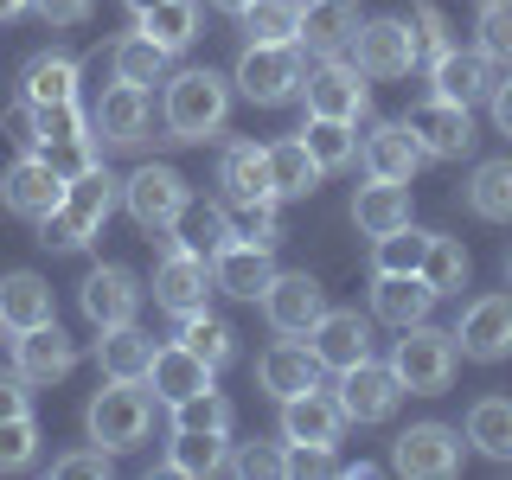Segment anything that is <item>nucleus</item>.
<instances>
[{
	"label": "nucleus",
	"instance_id": "50",
	"mask_svg": "<svg viewBox=\"0 0 512 480\" xmlns=\"http://www.w3.org/2000/svg\"><path fill=\"white\" fill-rule=\"evenodd\" d=\"M58 480H90V474H109V448H84V455H58L52 461Z\"/></svg>",
	"mask_w": 512,
	"mask_h": 480
},
{
	"label": "nucleus",
	"instance_id": "51",
	"mask_svg": "<svg viewBox=\"0 0 512 480\" xmlns=\"http://www.w3.org/2000/svg\"><path fill=\"white\" fill-rule=\"evenodd\" d=\"M32 7H39V20H45V26H84L96 0H32Z\"/></svg>",
	"mask_w": 512,
	"mask_h": 480
},
{
	"label": "nucleus",
	"instance_id": "52",
	"mask_svg": "<svg viewBox=\"0 0 512 480\" xmlns=\"http://www.w3.org/2000/svg\"><path fill=\"white\" fill-rule=\"evenodd\" d=\"M0 416H32V391L20 372H0Z\"/></svg>",
	"mask_w": 512,
	"mask_h": 480
},
{
	"label": "nucleus",
	"instance_id": "48",
	"mask_svg": "<svg viewBox=\"0 0 512 480\" xmlns=\"http://www.w3.org/2000/svg\"><path fill=\"white\" fill-rule=\"evenodd\" d=\"M173 429H218V436H231V404L218 391H199L186 404H173Z\"/></svg>",
	"mask_w": 512,
	"mask_h": 480
},
{
	"label": "nucleus",
	"instance_id": "38",
	"mask_svg": "<svg viewBox=\"0 0 512 480\" xmlns=\"http://www.w3.org/2000/svg\"><path fill=\"white\" fill-rule=\"evenodd\" d=\"M468 212L487 224H512V160H480L468 180Z\"/></svg>",
	"mask_w": 512,
	"mask_h": 480
},
{
	"label": "nucleus",
	"instance_id": "31",
	"mask_svg": "<svg viewBox=\"0 0 512 480\" xmlns=\"http://www.w3.org/2000/svg\"><path fill=\"white\" fill-rule=\"evenodd\" d=\"M39 320H52V282L32 276V269L0 276V327L26 333V327H39Z\"/></svg>",
	"mask_w": 512,
	"mask_h": 480
},
{
	"label": "nucleus",
	"instance_id": "4",
	"mask_svg": "<svg viewBox=\"0 0 512 480\" xmlns=\"http://www.w3.org/2000/svg\"><path fill=\"white\" fill-rule=\"evenodd\" d=\"M160 116H167L173 141H205V135L224 128V116H231V84H224L218 71H180V77H167Z\"/></svg>",
	"mask_w": 512,
	"mask_h": 480
},
{
	"label": "nucleus",
	"instance_id": "35",
	"mask_svg": "<svg viewBox=\"0 0 512 480\" xmlns=\"http://www.w3.org/2000/svg\"><path fill=\"white\" fill-rule=\"evenodd\" d=\"M269 180H276V199H308V192L320 186V160L308 154V141L288 135L269 148Z\"/></svg>",
	"mask_w": 512,
	"mask_h": 480
},
{
	"label": "nucleus",
	"instance_id": "24",
	"mask_svg": "<svg viewBox=\"0 0 512 480\" xmlns=\"http://www.w3.org/2000/svg\"><path fill=\"white\" fill-rule=\"evenodd\" d=\"M429 77H436V96H448V103H480V96H493V58L480 52H455V45H442L436 58H429Z\"/></svg>",
	"mask_w": 512,
	"mask_h": 480
},
{
	"label": "nucleus",
	"instance_id": "45",
	"mask_svg": "<svg viewBox=\"0 0 512 480\" xmlns=\"http://www.w3.org/2000/svg\"><path fill=\"white\" fill-rule=\"evenodd\" d=\"M423 282L436 288V295H461V282H468V250H461L455 237H429V250H423Z\"/></svg>",
	"mask_w": 512,
	"mask_h": 480
},
{
	"label": "nucleus",
	"instance_id": "42",
	"mask_svg": "<svg viewBox=\"0 0 512 480\" xmlns=\"http://www.w3.org/2000/svg\"><path fill=\"white\" fill-rule=\"evenodd\" d=\"M231 212H218V205H186L180 212V237L173 244H186V250H199V256H218L224 244H231Z\"/></svg>",
	"mask_w": 512,
	"mask_h": 480
},
{
	"label": "nucleus",
	"instance_id": "32",
	"mask_svg": "<svg viewBox=\"0 0 512 480\" xmlns=\"http://www.w3.org/2000/svg\"><path fill=\"white\" fill-rule=\"evenodd\" d=\"M96 365H103V378H141L148 384V365H154V340L128 320V327H103V340H96Z\"/></svg>",
	"mask_w": 512,
	"mask_h": 480
},
{
	"label": "nucleus",
	"instance_id": "58",
	"mask_svg": "<svg viewBox=\"0 0 512 480\" xmlns=\"http://www.w3.org/2000/svg\"><path fill=\"white\" fill-rule=\"evenodd\" d=\"M506 282H512V256H506Z\"/></svg>",
	"mask_w": 512,
	"mask_h": 480
},
{
	"label": "nucleus",
	"instance_id": "2",
	"mask_svg": "<svg viewBox=\"0 0 512 480\" xmlns=\"http://www.w3.org/2000/svg\"><path fill=\"white\" fill-rule=\"evenodd\" d=\"M116 212V180L103 167H84L71 186H64V205L52 218H39V244L45 250H77L103 231V218Z\"/></svg>",
	"mask_w": 512,
	"mask_h": 480
},
{
	"label": "nucleus",
	"instance_id": "5",
	"mask_svg": "<svg viewBox=\"0 0 512 480\" xmlns=\"http://www.w3.org/2000/svg\"><path fill=\"white\" fill-rule=\"evenodd\" d=\"M455 359H461L455 333L416 320V327H404V340H397V352H391V372L404 378L410 397H436V391H448V378H455Z\"/></svg>",
	"mask_w": 512,
	"mask_h": 480
},
{
	"label": "nucleus",
	"instance_id": "9",
	"mask_svg": "<svg viewBox=\"0 0 512 480\" xmlns=\"http://www.w3.org/2000/svg\"><path fill=\"white\" fill-rule=\"evenodd\" d=\"M391 468L410 480H448L461 468V429L448 423H410L391 448Z\"/></svg>",
	"mask_w": 512,
	"mask_h": 480
},
{
	"label": "nucleus",
	"instance_id": "40",
	"mask_svg": "<svg viewBox=\"0 0 512 480\" xmlns=\"http://www.w3.org/2000/svg\"><path fill=\"white\" fill-rule=\"evenodd\" d=\"M468 442L493 461H512V397H480L468 410Z\"/></svg>",
	"mask_w": 512,
	"mask_h": 480
},
{
	"label": "nucleus",
	"instance_id": "30",
	"mask_svg": "<svg viewBox=\"0 0 512 480\" xmlns=\"http://www.w3.org/2000/svg\"><path fill=\"white\" fill-rule=\"evenodd\" d=\"M352 32H359V0H308L301 7V39L308 52H340V45H352Z\"/></svg>",
	"mask_w": 512,
	"mask_h": 480
},
{
	"label": "nucleus",
	"instance_id": "29",
	"mask_svg": "<svg viewBox=\"0 0 512 480\" xmlns=\"http://www.w3.org/2000/svg\"><path fill=\"white\" fill-rule=\"evenodd\" d=\"M436 301H442V295H436L423 276H378V282H372V314L391 320L397 333L416 327V320H429V308H436Z\"/></svg>",
	"mask_w": 512,
	"mask_h": 480
},
{
	"label": "nucleus",
	"instance_id": "12",
	"mask_svg": "<svg viewBox=\"0 0 512 480\" xmlns=\"http://www.w3.org/2000/svg\"><path fill=\"white\" fill-rule=\"evenodd\" d=\"M205 295H212V256L173 244L160 256V269H154V301L186 320V314H205Z\"/></svg>",
	"mask_w": 512,
	"mask_h": 480
},
{
	"label": "nucleus",
	"instance_id": "19",
	"mask_svg": "<svg viewBox=\"0 0 512 480\" xmlns=\"http://www.w3.org/2000/svg\"><path fill=\"white\" fill-rule=\"evenodd\" d=\"M77 301H84L90 327H128V320H135V308H141V282L128 276V269L103 263V269H90V276H84Z\"/></svg>",
	"mask_w": 512,
	"mask_h": 480
},
{
	"label": "nucleus",
	"instance_id": "6",
	"mask_svg": "<svg viewBox=\"0 0 512 480\" xmlns=\"http://www.w3.org/2000/svg\"><path fill=\"white\" fill-rule=\"evenodd\" d=\"M301 45H244V58H237V77L231 84L250 96V103H288V96L301 90Z\"/></svg>",
	"mask_w": 512,
	"mask_h": 480
},
{
	"label": "nucleus",
	"instance_id": "54",
	"mask_svg": "<svg viewBox=\"0 0 512 480\" xmlns=\"http://www.w3.org/2000/svg\"><path fill=\"white\" fill-rule=\"evenodd\" d=\"M493 128H500V135H512V71L493 84Z\"/></svg>",
	"mask_w": 512,
	"mask_h": 480
},
{
	"label": "nucleus",
	"instance_id": "46",
	"mask_svg": "<svg viewBox=\"0 0 512 480\" xmlns=\"http://www.w3.org/2000/svg\"><path fill=\"white\" fill-rule=\"evenodd\" d=\"M39 461V423L32 416H0V474H20Z\"/></svg>",
	"mask_w": 512,
	"mask_h": 480
},
{
	"label": "nucleus",
	"instance_id": "22",
	"mask_svg": "<svg viewBox=\"0 0 512 480\" xmlns=\"http://www.w3.org/2000/svg\"><path fill=\"white\" fill-rule=\"evenodd\" d=\"M308 346H314V359H320V365H333V372H346V365L372 359V327H365V320L352 314V308H327V314L314 320Z\"/></svg>",
	"mask_w": 512,
	"mask_h": 480
},
{
	"label": "nucleus",
	"instance_id": "47",
	"mask_svg": "<svg viewBox=\"0 0 512 480\" xmlns=\"http://www.w3.org/2000/svg\"><path fill=\"white\" fill-rule=\"evenodd\" d=\"M474 32H480V58H493L500 71H512V0H487Z\"/></svg>",
	"mask_w": 512,
	"mask_h": 480
},
{
	"label": "nucleus",
	"instance_id": "26",
	"mask_svg": "<svg viewBox=\"0 0 512 480\" xmlns=\"http://www.w3.org/2000/svg\"><path fill=\"white\" fill-rule=\"evenodd\" d=\"M256 378H263V391L282 404V397L320 384V359H314V346H301V340H276L263 359H256Z\"/></svg>",
	"mask_w": 512,
	"mask_h": 480
},
{
	"label": "nucleus",
	"instance_id": "14",
	"mask_svg": "<svg viewBox=\"0 0 512 480\" xmlns=\"http://www.w3.org/2000/svg\"><path fill=\"white\" fill-rule=\"evenodd\" d=\"M397 397H404V378H397L391 365L359 359V365H346V372H340V410H346V423H384V416L397 410Z\"/></svg>",
	"mask_w": 512,
	"mask_h": 480
},
{
	"label": "nucleus",
	"instance_id": "15",
	"mask_svg": "<svg viewBox=\"0 0 512 480\" xmlns=\"http://www.w3.org/2000/svg\"><path fill=\"white\" fill-rule=\"evenodd\" d=\"M352 64H359L365 77H410V64H416V26L404 20H372V26H359L352 32Z\"/></svg>",
	"mask_w": 512,
	"mask_h": 480
},
{
	"label": "nucleus",
	"instance_id": "37",
	"mask_svg": "<svg viewBox=\"0 0 512 480\" xmlns=\"http://www.w3.org/2000/svg\"><path fill=\"white\" fill-rule=\"evenodd\" d=\"M301 7H308V0H250L237 20H244L250 45H295L301 39Z\"/></svg>",
	"mask_w": 512,
	"mask_h": 480
},
{
	"label": "nucleus",
	"instance_id": "17",
	"mask_svg": "<svg viewBox=\"0 0 512 480\" xmlns=\"http://www.w3.org/2000/svg\"><path fill=\"white\" fill-rule=\"evenodd\" d=\"M340 429H346V410H340V391H295V397H282V442H320V448H333L340 442Z\"/></svg>",
	"mask_w": 512,
	"mask_h": 480
},
{
	"label": "nucleus",
	"instance_id": "39",
	"mask_svg": "<svg viewBox=\"0 0 512 480\" xmlns=\"http://www.w3.org/2000/svg\"><path fill=\"white\" fill-rule=\"evenodd\" d=\"M141 32L160 45V52H186L192 39H199V0H160V7L135 13Z\"/></svg>",
	"mask_w": 512,
	"mask_h": 480
},
{
	"label": "nucleus",
	"instance_id": "3",
	"mask_svg": "<svg viewBox=\"0 0 512 480\" xmlns=\"http://www.w3.org/2000/svg\"><path fill=\"white\" fill-rule=\"evenodd\" d=\"M84 429H90L96 448L128 455V448H141V442H148V429H154V397L141 391V378H109V391L90 397Z\"/></svg>",
	"mask_w": 512,
	"mask_h": 480
},
{
	"label": "nucleus",
	"instance_id": "23",
	"mask_svg": "<svg viewBox=\"0 0 512 480\" xmlns=\"http://www.w3.org/2000/svg\"><path fill=\"white\" fill-rule=\"evenodd\" d=\"M218 186H224V205H269V199H276V180H269V148H256V141L224 148Z\"/></svg>",
	"mask_w": 512,
	"mask_h": 480
},
{
	"label": "nucleus",
	"instance_id": "21",
	"mask_svg": "<svg viewBox=\"0 0 512 480\" xmlns=\"http://www.w3.org/2000/svg\"><path fill=\"white\" fill-rule=\"evenodd\" d=\"M148 384H154V404H186V397H199V391H212V365L199 359L192 346H154V365H148Z\"/></svg>",
	"mask_w": 512,
	"mask_h": 480
},
{
	"label": "nucleus",
	"instance_id": "10",
	"mask_svg": "<svg viewBox=\"0 0 512 480\" xmlns=\"http://www.w3.org/2000/svg\"><path fill=\"white\" fill-rule=\"evenodd\" d=\"M64 186H71V180H64L45 154H26V160H13L7 180H0V205H7L13 218L39 224V218H52L58 205H64Z\"/></svg>",
	"mask_w": 512,
	"mask_h": 480
},
{
	"label": "nucleus",
	"instance_id": "20",
	"mask_svg": "<svg viewBox=\"0 0 512 480\" xmlns=\"http://www.w3.org/2000/svg\"><path fill=\"white\" fill-rule=\"evenodd\" d=\"M263 314L276 333H314V320L327 314V295H320V282L301 269V276H276L263 288Z\"/></svg>",
	"mask_w": 512,
	"mask_h": 480
},
{
	"label": "nucleus",
	"instance_id": "33",
	"mask_svg": "<svg viewBox=\"0 0 512 480\" xmlns=\"http://www.w3.org/2000/svg\"><path fill=\"white\" fill-rule=\"evenodd\" d=\"M231 461V442L218 429H173V448H167V474H186V480H205Z\"/></svg>",
	"mask_w": 512,
	"mask_h": 480
},
{
	"label": "nucleus",
	"instance_id": "25",
	"mask_svg": "<svg viewBox=\"0 0 512 480\" xmlns=\"http://www.w3.org/2000/svg\"><path fill=\"white\" fill-rule=\"evenodd\" d=\"M96 141H109V148H135L141 135H148V90L141 84H116V90H103V103H96Z\"/></svg>",
	"mask_w": 512,
	"mask_h": 480
},
{
	"label": "nucleus",
	"instance_id": "16",
	"mask_svg": "<svg viewBox=\"0 0 512 480\" xmlns=\"http://www.w3.org/2000/svg\"><path fill=\"white\" fill-rule=\"evenodd\" d=\"M269 282H276V250H263V244H244V237H231V244L212 256V288H218V295L263 301Z\"/></svg>",
	"mask_w": 512,
	"mask_h": 480
},
{
	"label": "nucleus",
	"instance_id": "43",
	"mask_svg": "<svg viewBox=\"0 0 512 480\" xmlns=\"http://www.w3.org/2000/svg\"><path fill=\"white\" fill-rule=\"evenodd\" d=\"M180 346H192V352H199L205 365H212V372H218V365H231V359H237V333L224 327L218 314H186V320H180Z\"/></svg>",
	"mask_w": 512,
	"mask_h": 480
},
{
	"label": "nucleus",
	"instance_id": "44",
	"mask_svg": "<svg viewBox=\"0 0 512 480\" xmlns=\"http://www.w3.org/2000/svg\"><path fill=\"white\" fill-rule=\"evenodd\" d=\"M423 250H429V231H416V224H404V231L378 237L372 263H378V276H423Z\"/></svg>",
	"mask_w": 512,
	"mask_h": 480
},
{
	"label": "nucleus",
	"instance_id": "27",
	"mask_svg": "<svg viewBox=\"0 0 512 480\" xmlns=\"http://www.w3.org/2000/svg\"><path fill=\"white\" fill-rule=\"evenodd\" d=\"M359 160H365L372 180H410V173L423 167V148H416V135H410L404 122H378L372 135H365Z\"/></svg>",
	"mask_w": 512,
	"mask_h": 480
},
{
	"label": "nucleus",
	"instance_id": "18",
	"mask_svg": "<svg viewBox=\"0 0 512 480\" xmlns=\"http://www.w3.org/2000/svg\"><path fill=\"white\" fill-rule=\"evenodd\" d=\"M71 365H77V346L58 333V320H39V327H26L13 340V372L26 384H58V378H71Z\"/></svg>",
	"mask_w": 512,
	"mask_h": 480
},
{
	"label": "nucleus",
	"instance_id": "13",
	"mask_svg": "<svg viewBox=\"0 0 512 480\" xmlns=\"http://www.w3.org/2000/svg\"><path fill=\"white\" fill-rule=\"evenodd\" d=\"M455 346L461 359H480V365H500L512 359V295H480L455 327Z\"/></svg>",
	"mask_w": 512,
	"mask_h": 480
},
{
	"label": "nucleus",
	"instance_id": "56",
	"mask_svg": "<svg viewBox=\"0 0 512 480\" xmlns=\"http://www.w3.org/2000/svg\"><path fill=\"white\" fill-rule=\"evenodd\" d=\"M212 7H218V13H244L250 0H212Z\"/></svg>",
	"mask_w": 512,
	"mask_h": 480
},
{
	"label": "nucleus",
	"instance_id": "53",
	"mask_svg": "<svg viewBox=\"0 0 512 480\" xmlns=\"http://www.w3.org/2000/svg\"><path fill=\"white\" fill-rule=\"evenodd\" d=\"M237 474H282V455H276V448H263V442H250L244 448V455H237Z\"/></svg>",
	"mask_w": 512,
	"mask_h": 480
},
{
	"label": "nucleus",
	"instance_id": "7",
	"mask_svg": "<svg viewBox=\"0 0 512 480\" xmlns=\"http://www.w3.org/2000/svg\"><path fill=\"white\" fill-rule=\"evenodd\" d=\"M301 96H308V116H333V122H359L365 109H372L365 71H359V64H346L340 52L301 77Z\"/></svg>",
	"mask_w": 512,
	"mask_h": 480
},
{
	"label": "nucleus",
	"instance_id": "34",
	"mask_svg": "<svg viewBox=\"0 0 512 480\" xmlns=\"http://www.w3.org/2000/svg\"><path fill=\"white\" fill-rule=\"evenodd\" d=\"M20 96L32 109L39 103H77V58H64V52H39L26 64V77H20Z\"/></svg>",
	"mask_w": 512,
	"mask_h": 480
},
{
	"label": "nucleus",
	"instance_id": "41",
	"mask_svg": "<svg viewBox=\"0 0 512 480\" xmlns=\"http://www.w3.org/2000/svg\"><path fill=\"white\" fill-rule=\"evenodd\" d=\"M301 141H308V154L320 160V173H340L359 160V135H352V122H333V116H308L301 128Z\"/></svg>",
	"mask_w": 512,
	"mask_h": 480
},
{
	"label": "nucleus",
	"instance_id": "1",
	"mask_svg": "<svg viewBox=\"0 0 512 480\" xmlns=\"http://www.w3.org/2000/svg\"><path fill=\"white\" fill-rule=\"evenodd\" d=\"M26 154H45L64 180H77L84 167H96V128L84 122L77 103H26V135H20Z\"/></svg>",
	"mask_w": 512,
	"mask_h": 480
},
{
	"label": "nucleus",
	"instance_id": "28",
	"mask_svg": "<svg viewBox=\"0 0 512 480\" xmlns=\"http://www.w3.org/2000/svg\"><path fill=\"white\" fill-rule=\"evenodd\" d=\"M352 224H359L365 237H391L410 224V180H372L359 186V199H352Z\"/></svg>",
	"mask_w": 512,
	"mask_h": 480
},
{
	"label": "nucleus",
	"instance_id": "55",
	"mask_svg": "<svg viewBox=\"0 0 512 480\" xmlns=\"http://www.w3.org/2000/svg\"><path fill=\"white\" fill-rule=\"evenodd\" d=\"M32 0H0V20H13V13H26Z\"/></svg>",
	"mask_w": 512,
	"mask_h": 480
},
{
	"label": "nucleus",
	"instance_id": "49",
	"mask_svg": "<svg viewBox=\"0 0 512 480\" xmlns=\"http://www.w3.org/2000/svg\"><path fill=\"white\" fill-rule=\"evenodd\" d=\"M231 231L244 237V244H263V250H276L282 244V218H276V199L269 205H231Z\"/></svg>",
	"mask_w": 512,
	"mask_h": 480
},
{
	"label": "nucleus",
	"instance_id": "36",
	"mask_svg": "<svg viewBox=\"0 0 512 480\" xmlns=\"http://www.w3.org/2000/svg\"><path fill=\"white\" fill-rule=\"evenodd\" d=\"M167 58L173 52H160V45L148 39V32H128V39L109 45V64H116V84H167Z\"/></svg>",
	"mask_w": 512,
	"mask_h": 480
},
{
	"label": "nucleus",
	"instance_id": "11",
	"mask_svg": "<svg viewBox=\"0 0 512 480\" xmlns=\"http://www.w3.org/2000/svg\"><path fill=\"white\" fill-rule=\"evenodd\" d=\"M404 128L416 135L423 160H461V154L474 148V116H468V103H448V96H429V103H416Z\"/></svg>",
	"mask_w": 512,
	"mask_h": 480
},
{
	"label": "nucleus",
	"instance_id": "57",
	"mask_svg": "<svg viewBox=\"0 0 512 480\" xmlns=\"http://www.w3.org/2000/svg\"><path fill=\"white\" fill-rule=\"evenodd\" d=\"M122 7H128V13H148V7H160V0H122Z\"/></svg>",
	"mask_w": 512,
	"mask_h": 480
},
{
	"label": "nucleus",
	"instance_id": "8",
	"mask_svg": "<svg viewBox=\"0 0 512 480\" xmlns=\"http://www.w3.org/2000/svg\"><path fill=\"white\" fill-rule=\"evenodd\" d=\"M122 205H128V218H135L141 231H173L180 212L192 205V192H186V180L173 167H135L128 186H122Z\"/></svg>",
	"mask_w": 512,
	"mask_h": 480
}]
</instances>
